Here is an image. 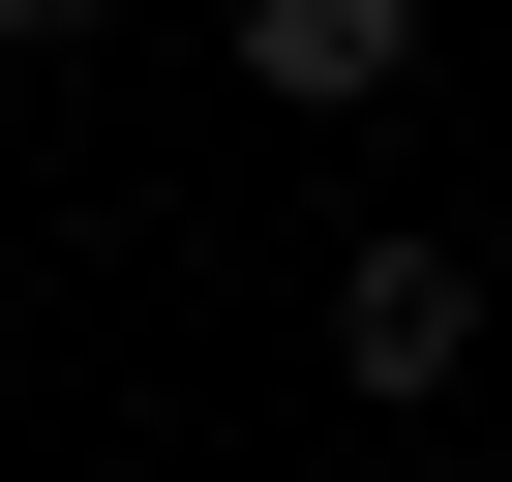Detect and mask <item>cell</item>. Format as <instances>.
I'll use <instances>...</instances> for the list:
<instances>
[{"label": "cell", "mask_w": 512, "mask_h": 482, "mask_svg": "<svg viewBox=\"0 0 512 482\" xmlns=\"http://www.w3.org/2000/svg\"><path fill=\"white\" fill-rule=\"evenodd\" d=\"M332 362L362 392H452L482 362V241H332Z\"/></svg>", "instance_id": "6da1fadb"}, {"label": "cell", "mask_w": 512, "mask_h": 482, "mask_svg": "<svg viewBox=\"0 0 512 482\" xmlns=\"http://www.w3.org/2000/svg\"><path fill=\"white\" fill-rule=\"evenodd\" d=\"M422 61V0H241V91H272V121H362Z\"/></svg>", "instance_id": "7a4b0ae2"}, {"label": "cell", "mask_w": 512, "mask_h": 482, "mask_svg": "<svg viewBox=\"0 0 512 482\" xmlns=\"http://www.w3.org/2000/svg\"><path fill=\"white\" fill-rule=\"evenodd\" d=\"M0 31H91V0H0Z\"/></svg>", "instance_id": "3957f363"}]
</instances>
